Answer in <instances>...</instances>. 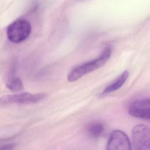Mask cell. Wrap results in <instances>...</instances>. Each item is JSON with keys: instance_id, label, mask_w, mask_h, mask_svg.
Instances as JSON below:
<instances>
[{"instance_id": "obj_4", "label": "cell", "mask_w": 150, "mask_h": 150, "mask_svg": "<svg viewBox=\"0 0 150 150\" xmlns=\"http://www.w3.org/2000/svg\"><path fill=\"white\" fill-rule=\"evenodd\" d=\"M132 138L135 149L149 150L150 149V130L148 126L144 124L135 126L132 131Z\"/></svg>"}, {"instance_id": "obj_9", "label": "cell", "mask_w": 150, "mask_h": 150, "mask_svg": "<svg viewBox=\"0 0 150 150\" xmlns=\"http://www.w3.org/2000/svg\"><path fill=\"white\" fill-rule=\"evenodd\" d=\"M6 87L12 91H19L23 88V85L19 78L14 77L9 79L6 83Z\"/></svg>"}, {"instance_id": "obj_5", "label": "cell", "mask_w": 150, "mask_h": 150, "mask_svg": "<svg viewBox=\"0 0 150 150\" xmlns=\"http://www.w3.org/2000/svg\"><path fill=\"white\" fill-rule=\"evenodd\" d=\"M108 150H129L131 144L127 135L121 130H114L110 135L107 144Z\"/></svg>"}, {"instance_id": "obj_3", "label": "cell", "mask_w": 150, "mask_h": 150, "mask_svg": "<svg viewBox=\"0 0 150 150\" xmlns=\"http://www.w3.org/2000/svg\"><path fill=\"white\" fill-rule=\"evenodd\" d=\"M46 97L45 93H22L13 95L4 96L1 98V105H7L12 104H32L38 103Z\"/></svg>"}, {"instance_id": "obj_8", "label": "cell", "mask_w": 150, "mask_h": 150, "mask_svg": "<svg viewBox=\"0 0 150 150\" xmlns=\"http://www.w3.org/2000/svg\"><path fill=\"white\" fill-rule=\"evenodd\" d=\"M104 131V127L99 121H93L88 124L87 127L88 134L92 138H97L102 135Z\"/></svg>"}, {"instance_id": "obj_6", "label": "cell", "mask_w": 150, "mask_h": 150, "mask_svg": "<svg viewBox=\"0 0 150 150\" xmlns=\"http://www.w3.org/2000/svg\"><path fill=\"white\" fill-rule=\"evenodd\" d=\"M130 115L149 120L150 118V102L149 98L137 100L132 103L128 109Z\"/></svg>"}, {"instance_id": "obj_2", "label": "cell", "mask_w": 150, "mask_h": 150, "mask_svg": "<svg viewBox=\"0 0 150 150\" xmlns=\"http://www.w3.org/2000/svg\"><path fill=\"white\" fill-rule=\"evenodd\" d=\"M31 30V25L28 21L25 19H18L8 26L7 38L12 43H21L30 36Z\"/></svg>"}, {"instance_id": "obj_1", "label": "cell", "mask_w": 150, "mask_h": 150, "mask_svg": "<svg viewBox=\"0 0 150 150\" xmlns=\"http://www.w3.org/2000/svg\"><path fill=\"white\" fill-rule=\"evenodd\" d=\"M111 54V47L106 46L101 54L92 60L76 66L73 68L67 74V80L74 82L80 79L83 76L91 73L104 66L108 60Z\"/></svg>"}, {"instance_id": "obj_7", "label": "cell", "mask_w": 150, "mask_h": 150, "mask_svg": "<svg viewBox=\"0 0 150 150\" xmlns=\"http://www.w3.org/2000/svg\"><path fill=\"white\" fill-rule=\"evenodd\" d=\"M129 73L128 71L125 70L122 72L118 77L114 80L111 83H110L104 90L102 93L103 95L109 94L118 90L125 83L128 79Z\"/></svg>"}]
</instances>
